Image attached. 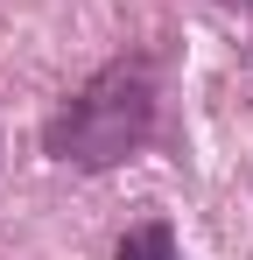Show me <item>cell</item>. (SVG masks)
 <instances>
[{"mask_svg": "<svg viewBox=\"0 0 253 260\" xmlns=\"http://www.w3.org/2000/svg\"><path fill=\"white\" fill-rule=\"evenodd\" d=\"M148 134H155V78H148V63H106L71 106L49 113L42 148H49V162H71V169H113Z\"/></svg>", "mask_w": 253, "mask_h": 260, "instance_id": "obj_1", "label": "cell"}, {"mask_svg": "<svg viewBox=\"0 0 253 260\" xmlns=\"http://www.w3.org/2000/svg\"><path fill=\"white\" fill-rule=\"evenodd\" d=\"M120 260H183V253H176V232L162 218H148V225H134L120 239Z\"/></svg>", "mask_w": 253, "mask_h": 260, "instance_id": "obj_2", "label": "cell"}]
</instances>
